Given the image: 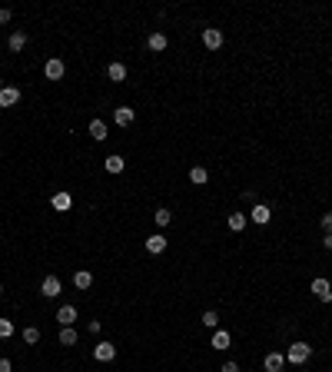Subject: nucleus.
Instances as JSON below:
<instances>
[{"mask_svg": "<svg viewBox=\"0 0 332 372\" xmlns=\"http://www.w3.org/2000/svg\"><path fill=\"white\" fill-rule=\"evenodd\" d=\"M313 359V346L309 342H292L286 353V362H292V366H306V362Z\"/></svg>", "mask_w": 332, "mask_h": 372, "instance_id": "nucleus-1", "label": "nucleus"}, {"mask_svg": "<svg viewBox=\"0 0 332 372\" xmlns=\"http://www.w3.org/2000/svg\"><path fill=\"white\" fill-rule=\"evenodd\" d=\"M63 292V286H60V276H44V283H40V296H47V299H56Z\"/></svg>", "mask_w": 332, "mask_h": 372, "instance_id": "nucleus-2", "label": "nucleus"}, {"mask_svg": "<svg viewBox=\"0 0 332 372\" xmlns=\"http://www.w3.org/2000/svg\"><path fill=\"white\" fill-rule=\"evenodd\" d=\"M313 296L319 299V303H332V283L329 279H313Z\"/></svg>", "mask_w": 332, "mask_h": 372, "instance_id": "nucleus-3", "label": "nucleus"}, {"mask_svg": "<svg viewBox=\"0 0 332 372\" xmlns=\"http://www.w3.org/2000/svg\"><path fill=\"white\" fill-rule=\"evenodd\" d=\"M203 44H206V50H220L223 47V30L220 27H206V30H203Z\"/></svg>", "mask_w": 332, "mask_h": 372, "instance_id": "nucleus-4", "label": "nucleus"}, {"mask_svg": "<svg viewBox=\"0 0 332 372\" xmlns=\"http://www.w3.org/2000/svg\"><path fill=\"white\" fill-rule=\"evenodd\" d=\"M93 359L96 362H113V359H116V346H113V342H96Z\"/></svg>", "mask_w": 332, "mask_h": 372, "instance_id": "nucleus-5", "label": "nucleus"}, {"mask_svg": "<svg viewBox=\"0 0 332 372\" xmlns=\"http://www.w3.org/2000/svg\"><path fill=\"white\" fill-rule=\"evenodd\" d=\"M44 73H47V80H63L67 67H63L60 57H50V60H47V67H44Z\"/></svg>", "mask_w": 332, "mask_h": 372, "instance_id": "nucleus-6", "label": "nucleus"}, {"mask_svg": "<svg viewBox=\"0 0 332 372\" xmlns=\"http://www.w3.org/2000/svg\"><path fill=\"white\" fill-rule=\"evenodd\" d=\"M252 223H259V226H266V223H269L272 220V209L269 206H266V203H256V206H252Z\"/></svg>", "mask_w": 332, "mask_h": 372, "instance_id": "nucleus-7", "label": "nucleus"}, {"mask_svg": "<svg viewBox=\"0 0 332 372\" xmlns=\"http://www.w3.org/2000/svg\"><path fill=\"white\" fill-rule=\"evenodd\" d=\"M282 366H286V356H282V353H269L263 359V369L266 372H282Z\"/></svg>", "mask_w": 332, "mask_h": 372, "instance_id": "nucleus-8", "label": "nucleus"}, {"mask_svg": "<svg viewBox=\"0 0 332 372\" xmlns=\"http://www.w3.org/2000/svg\"><path fill=\"white\" fill-rule=\"evenodd\" d=\"M56 322H60V326H73L76 322V306H60V309H56Z\"/></svg>", "mask_w": 332, "mask_h": 372, "instance_id": "nucleus-9", "label": "nucleus"}, {"mask_svg": "<svg viewBox=\"0 0 332 372\" xmlns=\"http://www.w3.org/2000/svg\"><path fill=\"white\" fill-rule=\"evenodd\" d=\"M20 103V90L17 87H4L0 90V107H17Z\"/></svg>", "mask_w": 332, "mask_h": 372, "instance_id": "nucleus-10", "label": "nucleus"}, {"mask_svg": "<svg viewBox=\"0 0 332 372\" xmlns=\"http://www.w3.org/2000/svg\"><path fill=\"white\" fill-rule=\"evenodd\" d=\"M133 116H136V113H133L130 107H116V110H113V123H116V126H130Z\"/></svg>", "mask_w": 332, "mask_h": 372, "instance_id": "nucleus-11", "label": "nucleus"}, {"mask_svg": "<svg viewBox=\"0 0 332 372\" xmlns=\"http://www.w3.org/2000/svg\"><path fill=\"white\" fill-rule=\"evenodd\" d=\"M107 76H110L113 83H123V80H126V67H123L120 60H113L110 67H107Z\"/></svg>", "mask_w": 332, "mask_h": 372, "instance_id": "nucleus-12", "label": "nucleus"}, {"mask_svg": "<svg viewBox=\"0 0 332 372\" xmlns=\"http://www.w3.org/2000/svg\"><path fill=\"white\" fill-rule=\"evenodd\" d=\"M7 47H10L13 53H20V50L27 47V33H24V30H13V33H10V40H7Z\"/></svg>", "mask_w": 332, "mask_h": 372, "instance_id": "nucleus-13", "label": "nucleus"}, {"mask_svg": "<svg viewBox=\"0 0 332 372\" xmlns=\"http://www.w3.org/2000/svg\"><path fill=\"white\" fill-rule=\"evenodd\" d=\"M146 249L157 256V252H163L166 249V236H160V233H153V236H146Z\"/></svg>", "mask_w": 332, "mask_h": 372, "instance_id": "nucleus-14", "label": "nucleus"}, {"mask_svg": "<svg viewBox=\"0 0 332 372\" xmlns=\"http://www.w3.org/2000/svg\"><path fill=\"white\" fill-rule=\"evenodd\" d=\"M209 346L213 349H229V332H226V329H213V342H209Z\"/></svg>", "mask_w": 332, "mask_h": 372, "instance_id": "nucleus-15", "label": "nucleus"}, {"mask_svg": "<svg viewBox=\"0 0 332 372\" xmlns=\"http://www.w3.org/2000/svg\"><path fill=\"white\" fill-rule=\"evenodd\" d=\"M73 286L76 289H90V286H93V272H87V269L73 272Z\"/></svg>", "mask_w": 332, "mask_h": 372, "instance_id": "nucleus-16", "label": "nucleus"}, {"mask_svg": "<svg viewBox=\"0 0 332 372\" xmlns=\"http://www.w3.org/2000/svg\"><path fill=\"white\" fill-rule=\"evenodd\" d=\"M146 47H150L153 53H160V50H166V33H150V40H146Z\"/></svg>", "mask_w": 332, "mask_h": 372, "instance_id": "nucleus-17", "label": "nucleus"}, {"mask_svg": "<svg viewBox=\"0 0 332 372\" xmlns=\"http://www.w3.org/2000/svg\"><path fill=\"white\" fill-rule=\"evenodd\" d=\"M53 209H60V213H67L70 206H73V200H70V193H53Z\"/></svg>", "mask_w": 332, "mask_h": 372, "instance_id": "nucleus-18", "label": "nucleus"}, {"mask_svg": "<svg viewBox=\"0 0 332 372\" xmlns=\"http://www.w3.org/2000/svg\"><path fill=\"white\" fill-rule=\"evenodd\" d=\"M90 136L100 143V140H107V123L103 120H90Z\"/></svg>", "mask_w": 332, "mask_h": 372, "instance_id": "nucleus-19", "label": "nucleus"}, {"mask_svg": "<svg viewBox=\"0 0 332 372\" xmlns=\"http://www.w3.org/2000/svg\"><path fill=\"white\" fill-rule=\"evenodd\" d=\"M123 156H107V160H103V170H107V173H123Z\"/></svg>", "mask_w": 332, "mask_h": 372, "instance_id": "nucleus-20", "label": "nucleus"}, {"mask_svg": "<svg viewBox=\"0 0 332 372\" xmlns=\"http://www.w3.org/2000/svg\"><path fill=\"white\" fill-rule=\"evenodd\" d=\"M209 180V173H206V166H193L189 170V183H196V186H203Z\"/></svg>", "mask_w": 332, "mask_h": 372, "instance_id": "nucleus-21", "label": "nucleus"}, {"mask_svg": "<svg viewBox=\"0 0 332 372\" xmlns=\"http://www.w3.org/2000/svg\"><path fill=\"white\" fill-rule=\"evenodd\" d=\"M203 326L220 329V312H216V309H206V312H203Z\"/></svg>", "mask_w": 332, "mask_h": 372, "instance_id": "nucleus-22", "label": "nucleus"}, {"mask_svg": "<svg viewBox=\"0 0 332 372\" xmlns=\"http://www.w3.org/2000/svg\"><path fill=\"white\" fill-rule=\"evenodd\" d=\"M229 229H246V213H229Z\"/></svg>", "mask_w": 332, "mask_h": 372, "instance_id": "nucleus-23", "label": "nucleus"}, {"mask_svg": "<svg viewBox=\"0 0 332 372\" xmlns=\"http://www.w3.org/2000/svg\"><path fill=\"white\" fill-rule=\"evenodd\" d=\"M153 220H157V226H169V220H173V213H169V209L163 206V209H157V213H153Z\"/></svg>", "mask_w": 332, "mask_h": 372, "instance_id": "nucleus-24", "label": "nucleus"}, {"mask_svg": "<svg viewBox=\"0 0 332 372\" xmlns=\"http://www.w3.org/2000/svg\"><path fill=\"white\" fill-rule=\"evenodd\" d=\"M60 342H63V346H73V342H76V332L70 326H63L60 329Z\"/></svg>", "mask_w": 332, "mask_h": 372, "instance_id": "nucleus-25", "label": "nucleus"}, {"mask_svg": "<svg viewBox=\"0 0 332 372\" xmlns=\"http://www.w3.org/2000/svg\"><path fill=\"white\" fill-rule=\"evenodd\" d=\"M10 336H13V322L0 316V339H10Z\"/></svg>", "mask_w": 332, "mask_h": 372, "instance_id": "nucleus-26", "label": "nucleus"}, {"mask_svg": "<svg viewBox=\"0 0 332 372\" xmlns=\"http://www.w3.org/2000/svg\"><path fill=\"white\" fill-rule=\"evenodd\" d=\"M37 339H40V329H37V326H27V329H24V342H30V346H33Z\"/></svg>", "mask_w": 332, "mask_h": 372, "instance_id": "nucleus-27", "label": "nucleus"}, {"mask_svg": "<svg viewBox=\"0 0 332 372\" xmlns=\"http://www.w3.org/2000/svg\"><path fill=\"white\" fill-rule=\"evenodd\" d=\"M322 229L332 233V213H322Z\"/></svg>", "mask_w": 332, "mask_h": 372, "instance_id": "nucleus-28", "label": "nucleus"}, {"mask_svg": "<svg viewBox=\"0 0 332 372\" xmlns=\"http://www.w3.org/2000/svg\"><path fill=\"white\" fill-rule=\"evenodd\" d=\"M0 372H13V366H10V359H4V356H0Z\"/></svg>", "mask_w": 332, "mask_h": 372, "instance_id": "nucleus-29", "label": "nucleus"}, {"mask_svg": "<svg viewBox=\"0 0 332 372\" xmlns=\"http://www.w3.org/2000/svg\"><path fill=\"white\" fill-rule=\"evenodd\" d=\"M10 17H13V13H10V7H7V10H0V24H10Z\"/></svg>", "mask_w": 332, "mask_h": 372, "instance_id": "nucleus-30", "label": "nucleus"}, {"mask_svg": "<svg viewBox=\"0 0 332 372\" xmlns=\"http://www.w3.org/2000/svg\"><path fill=\"white\" fill-rule=\"evenodd\" d=\"M220 372H239V366H236V362H223Z\"/></svg>", "mask_w": 332, "mask_h": 372, "instance_id": "nucleus-31", "label": "nucleus"}, {"mask_svg": "<svg viewBox=\"0 0 332 372\" xmlns=\"http://www.w3.org/2000/svg\"><path fill=\"white\" fill-rule=\"evenodd\" d=\"M322 246H326V249H332V233H326V240H322Z\"/></svg>", "mask_w": 332, "mask_h": 372, "instance_id": "nucleus-32", "label": "nucleus"}, {"mask_svg": "<svg viewBox=\"0 0 332 372\" xmlns=\"http://www.w3.org/2000/svg\"><path fill=\"white\" fill-rule=\"evenodd\" d=\"M0 90H4V76H0Z\"/></svg>", "mask_w": 332, "mask_h": 372, "instance_id": "nucleus-33", "label": "nucleus"}, {"mask_svg": "<svg viewBox=\"0 0 332 372\" xmlns=\"http://www.w3.org/2000/svg\"><path fill=\"white\" fill-rule=\"evenodd\" d=\"M0 296H4V286H0Z\"/></svg>", "mask_w": 332, "mask_h": 372, "instance_id": "nucleus-34", "label": "nucleus"}]
</instances>
